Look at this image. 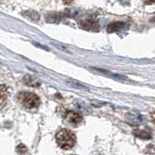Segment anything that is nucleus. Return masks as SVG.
<instances>
[{
	"label": "nucleus",
	"instance_id": "4",
	"mask_svg": "<svg viewBox=\"0 0 155 155\" xmlns=\"http://www.w3.org/2000/svg\"><path fill=\"white\" fill-rule=\"evenodd\" d=\"M81 25L84 28L89 29V30H98L99 29L98 23H97V21H90V20L81 21Z\"/></svg>",
	"mask_w": 155,
	"mask_h": 155
},
{
	"label": "nucleus",
	"instance_id": "9",
	"mask_svg": "<svg viewBox=\"0 0 155 155\" xmlns=\"http://www.w3.org/2000/svg\"><path fill=\"white\" fill-rule=\"evenodd\" d=\"M72 2V0H64V4H70Z\"/></svg>",
	"mask_w": 155,
	"mask_h": 155
},
{
	"label": "nucleus",
	"instance_id": "5",
	"mask_svg": "<svg viewBox=\"0 0 155 155\" xmlns=\"http://www.w3.org/2000/svg\"><path fill=\"white\" fill-rule=\"evenodd\" d=\"M7 94H8V91H7L6 86H3V85L0 86V108H2L6 104Z\"/></svg>",
	"mask_w": 155,
	"mask_h": 155
},
{
	"label": "nucleus",
	"instance_id": "7",
	"mask_svg": "<svg viewBox=\"0 0 155 155\" xmlns=\"http://www.w3.org/2000/svg\"><path fill=\"white\" fill-rule=\"evenodd\" d=\"M147 153L149 155H155V145H148L147 147Z\"/></svg>",
	"mask_w": 155,
	"mask_h": 155
},
{
	"label": "nucleus",
	"instance_id": "1",
	"mask_svg": "<svg viewBox=\"0 0 155 155\" xmlns=\"http://www.w3.org/2000/svg\"><path fill=\"white\" fill-rule=\"evenodd\" d=\"M56 140L60 147L63 149H70L75 144L76 138L71 131L64 129L58 132V134L56 135Z\"/></svg>",
	"mask_w": 155,
	"mask_h": 155
},
{
	"label": "nucleus",
	"instance_id": "2",
	"mask_svg": "<svg viewBox=\"0 0 155 155\" xmlns=\"http://www.w3.org/2000/svg\"><path fill=\"white\" fill-rule=\"evenodd\" d=\"M18 101L23 104L25 107L31 109L37 107L40 104V100L38 97L33 94V93H28V92H21L18 95Z\"/></svg>",
	"mask_w": 155,
	"mask_h": 155
},
{
	"label": "nucleus",
	"instance_id": "3",
	"mask_svg": "<svg viewBox=\"0 0 155 155\" xmlns=\"http://www.w3.org/2000/svg\"><path fill=\"white\" fill-rule=\"evenodd\" d=\"M66 120H68L70 124H72L74 126H78L83 121V117L81 116L80 114H78L76 112H73V111H69L66 113Z\"/></svg>",
	"mask_w": 155,
	"mask_h": 155
},
{
	"label": "nucleus",
	"instance_id": "6",
	"mask_svg": "<svg viewBox=\"0 0 155 155\" xmlns=\"http://www.w3.org/2000/svg\"><path fill=\"white\" fill-rule=\"evenodd\" d=\"M124 23H121V21H118V23H113L111 24L109 26L107 30L109 32H114V31H118V30H120L121 28H124Z\"/></svg>",
	"mask_w": 155,
	"mask_h": 155
},
{
	"label": "nucleus",
	"instance_id": "8",
	"mask_svg": "<svg viewBox=\"0 0 155 155\" xmlns=\"http://www.w3.org/2000/svg\"><path fill=\"white\" fill-rule=\"evenodd\" d=\"M144 3L147 4V5H150V4H153L154 3V0H143Z\"/></svg>",
	"mask_w": 155,
	"mask_h": 155
}]
</instances>
